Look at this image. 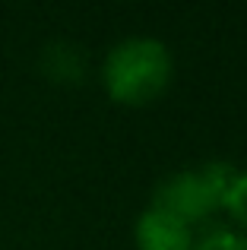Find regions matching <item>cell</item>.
<instances>
[{
  "label": "cell",
  "instance_id": "3957f363",
  "mask_svg": "<svg viewBox=\"0 0 247 250\" xmlns=\"http://www.w3.org/2000/svg\"><path fill=\"white\" fill-rule=\"evenodd\" d=\"M136 250H193V231L181 219L146 206L133 225Z\"/></svg>",
  "mask_w": 247,
  "mask_h": 250
},
{
  "label": "cell",
  "instance_id": "7a4b0ae2",
  "mask_svg": "<svg viewBox=\"0 0 247 250\" xmlns=\"http://www.w3.org/2000/svg\"><path fill=\"white\" fill-rule=\"evenodd\" d=\"M235 177H238V168L225 165V162H209V165H200V168L174 171L155 187L152 206L181 219L184 225L206 222L212 212L222 209Z\"/></svg>",
  "mask_w": 247,
  "mask_h": 250
},
{
  "label": "cell",
  "instance_id": "6da1fadb",
  "mask_svg": "<svg viewBox=\"0 0 247 250\" xmlns=\"http://www.w3.org/2000/svg\"><path fill=\"white\" fill-rule=\"evenodd\" d=\"M174 61L165 42L149 35H133L118 42L105 54L102 83L111 102L124 108H146L171 85Z\"/></svg>",
  "mask_w": 247,
  "mask_h": 250
},
{
  "label": "cell",
  "instance_id": "5b68a950",
  "mask_svg": "<svg viewBox=\"0 0 247 250\" xmlns=\"http://www.w3.org/2000/svg\"><path fill=\"white\" fill-rule=\"evenodd\" d=\"M193 250H247V234L241 231H209L193 241Z\"/></svg>",
  "mask_w": 247,
  "mask_h": 250
},
{
  "label": "cell",
  "instance_id": "277c9868",
  "mask_svg": "<svg viewBox=\"0 0 247 250\" xmlns=\"http://www.w3.org/2000/svg\"><path fill=\"white\" fill-rule=\"evenodd\" d=\"M222 209L241 225V234H247V171H238L235 184H231L228 196H225Z\"/></svg>",
  "mask_w": 247,
  "mask_h": 250
}]
</instances>
